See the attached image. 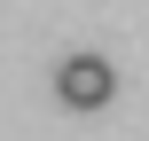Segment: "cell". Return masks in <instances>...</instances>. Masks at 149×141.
<instances>
[{"mask_svg": "<svg viewBox=\"0 0 149 141\" xmlns=\"http://www.w3.org/2000/svg\"><path fill=\"white\" fill-rule=\"evenodd\" d=\"M55 94H63V110H102L118 94V71L102 55H63L55 63Z\"/></svg>", "mask_w": 149, "mask_h": 141, "instance_id": "obj_1", "label": "cell"}]
</instances>
